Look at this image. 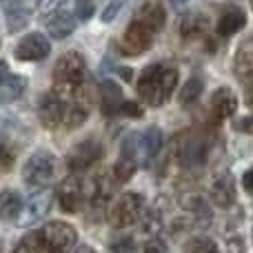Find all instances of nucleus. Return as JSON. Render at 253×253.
<instances>
[{"label": "nucleus", "instance_id": "nucleus-1", "mask_svg": "<svg viewBox=\"0 0 253 253\" xmlns=\"http://www.w3.org/2000/svg\"><path fill=\"white\" fill-rule=\"evenodd\" d=\"M165 20H167V16H165L162 4L147 2L138 11V16L129 22V27H126L125 38H123V51L126 56L144 53L149 47H151L153 38L162 31Z\"/></svg>", "mask_w": 253, "mask_h": 253}, {"label": "nucleus", "instance_id": "nucleus-2", "mask_svg": "<svg viewBox=\"0 0 253 253\" xmlns=\"http://www.w3.org/2000/svg\"><path fill=\"white\" fill-rule=\"evenodd\" d=\"M76 240L78 236L71 224L53 220V222L44 224L42 229L31 231L29 236L22 238L13 253H67L76 245Z\"/></svg>", "mask_w": 253, "mask_h": 253}, {"label": "nucleus", "instance_id": "nucleus-3", "mask_svg": "<svg viewBox=\"0 0 253 253\" xmlns=\"http://www.w3.org/2000/svg\"><path fill=\"white\" fill-rule=\"evenodd\" d=\"M178 84V69L167 62H153L138 76L135 91L142 102L151 107L165 105Z\"/></svg>", "mask_w": 253, "mask_h": 253}, {"label": "nucleus", "instance_id": "nucleus-4", "mask_svg": "<svg viewBox=\"0 0 253 253\" xmlns=\"http://www.w3.org/2000/svg\"><path fill=\"white\" fill-rule=\"evenodd\" d=\"M87 84V67L80 53H65L53 67V91L67 102H80Z\"/></svg>", "mask_w": 253, "mask_h": 253}, {"label": "nucleus", "instance_id": "nucleus-5", "mask_svg": "<svg viewBox=\"0 0 253 253\" xmlns=\"http://www.w3.org/2000/svg\"><path fill=\"white\" fill-rule=\"evenodd\" d=\"M142 213H144V198L138 196V193L126 191L109 205L107 218H109V222L114 224L116 229H125V227H131V224L140 222Z\"/></svg>", "mask_w": 253, "mask_h": 253}, {"label": "nucleus", "instance_id": "nucleus-6", "mask_svg": "<svg viewBox=\"0 0 253 253\" xmlns=\"http://www.w3.org/2000/svg\"><path fill=\"white\" fill-rule=\"evenodd\" d=\"M56 175V158L49 151H38L25 162L22 180L29 189H44Z\"/></svg>", "mask_w": 253, "mask_h": 253}, {"label": "nucleus", "instance_id": "nucleus-7", "mask_svg": "<svg viewBox=\"0 0 253 253\" xmlns=\"http://www.w3.org/2000/svg\"><path fill=\"white\" fill-rule=\"evenodd\" d=\"M209 156V142L205 135L184 131L175 140V158L182 167H202Z\"/></svg>", "mask_w": 253, "mask_h": 253}, {"label": "nucleus", "instance_id": "nucleus-8", "mask_svg": "<svg viewBox=\"0 0 253 253\" xmlns=\"http://www.w3.org/2000/svg\"><path fill=\"white\" fill-rule=\"evenodd\" d=\"M51 202H53V191L51 189H47V187L38 189V191H36L34 196L25 202L22 213H20V218L16 220V224L18 227H31V224L44 220L47 218V213H49V209H51Z\"/></svg>", "mask_w": 253, "mask_h": 253}, {"label": "nucleus", "instance_id": "nucleus-9", "mask_svg": "<svg viewBox=\"0 0 253 253\" xmlns=\"http://www.w3.org/2000/svg\"><path fill=\"white\" fill-rule=\"evenodd\" d=\"M87 200H91V187H87L80 178L65 180L62 187H60V191H58L60 209L67 211V213H76V211H80Z\"/></svg>", "mask_w": 253, "mask_h": 253}, {"label": "nucleus", "instance_id": "nucleus-10", "mask_svg": "<svg viewBox=\"0 0 253 253\" xmlns=\"http://www.w3.org/2000/svg\"><path fill=\"white\" fill-rule=\"evenodd\" d=\"M67 109H69V102L62 100L56 91L44 93L42 100H40V120L44 126H65L67 118Z\"/></svg>", "mask_w": 253, "mask_h": 253}, {"label": "nucleus", "instance_id": "nucleus-11", "mask_svg": "<svg viewBox=\"0 0 253 253\" xmlns=\"http://www.w3.org/2000/svg\"><path fill=\"white\" fill-rule=\"evenodd\" d=\"M102 144L96 142V140H84V142L76 144L69 153V169L71 171H83V169H89L93 167L98 160L102 158Z\"/></svg>", "mask_w": 253, "mask_h": 253}, {"label": "nucleus", "instance_id": "nucleus-12", "mask_svg": "<svg viewBox=\"0 0 253 253\" xmlns=\"http://www.w3.org/2000/svg\"><path fill=\"white\" fill-rule=\"evenodd\" d=\"M51 44L44 38L42 34H27L25 38H20V42L16 44V58L25 62H34V60H42L49 56Z\"/></svg>", "mask_w": 253, "mask_h": 253}, {"label": "nucleus", "instance_id": "nucleus-13", "mask_svg": "<svg viewBox=\"0 0 253 253\" xmlns=\"http://www.w3.org/2000/svg\"><path fill=\"white\" fill-rule=\"evenodd\" d=\"M211 200L220 209H229L236 202V182H233L231 173H220L211 182Z\"/></svg>", "mask_w": 253, "mask_h": 253}, {"label": "nucleus", "instance_id": "nucleus-14", "mask_svg": "<svg viewBox=\"0 0 253 253\" xmlns=\"http://www.w3.org/2000/svg\"><path fill=\"white\" fill-rule=\"evenodd\" d=\"M44 27H47L49 36L56 40H62L67 38V36L74 34L76 29V18L71 16L69 11H65V9H60V11H51L47 18H44Z\"/></svg>", "mask_w": 253, "mask_h": 253}, {"label": "nucleus", "instance_id": "nucleus-15", "mask_svg": "<svg viewBox=\"0 0 253 253\" xmlns=\"http://www.w3.org/2000/svg\"><path fill=\"white\" fill-rule=\"evenodd\" d=\"M238 109V98L229 87H222L211 96V114L215 116V120H224L229 116H233Z\"/></svg>", "mask_w": 253, "mask_h": 253}, {"label": "nucleus", "instance_id": "nucleus-16", "mask_svg": "<svg viewBox=\"0 0 253 253\" xmlns=\"http://www.w3.org/2000/svg\"><path fill=\"white\" fill-rule=\"evenodd\" d=\"M245 25H247V13L240 7H227L224 13L220 16L218 25H215V31L220 36H224V38H229V36L238 34Z\"/></svg>", "mask_w": 253, "mask_h": 253}, {"label": "nucleus", "instance_id": "nucleus-17", "mask_svg": "<svg viewBox=\"0 0 253 253\" xmlns=\"http://www.w3.org/2000/svg\"><path fill=\"white\" fill-rule=\"evenodd\" d=\"M236 76L242 83H253V38L245 40L236 53V62H233Z\"/></svg>", "mask_w": 253, "mask_h": 253}, {"label": "nucleus", "instance_id": "nucleus-18", "mask_svg": "<svg viewBox=\"0 0 253 253\" xmlns=\"http://www.w3.org/2000/svg\"><path fill=\"white\" fill-rule=\"evenodd\" d=\"M140 147H142L144 162H147V167H149L151 160L162 149V131L158 129V126H149V129L140 131Z\"/></svg>", "mask_w": 253, "mask_h": 253}, {"label": "nucleus", "instance_id": "nucleus-19", "mask_svg": "<svg viewBox=\"0 0 253 253\" xmlns=\"http://www.w3.org/2000/svg\"><path fill=\"white\" fill-rule=\"evenodd\" d=\"M22 198L16 191H2L0 193V220L4 222H16L22 213Z\"/></svg>", "mask_w": 253, "mask_h": 253}, {"label": "nucleus", "instance_id": "nucleus-20", "mask_svg": "<svg viewBox=\"0 0 253 253\" xmlns=\"http://www.w3.org/2000/svg\"><path fill=\"white\" fill-rule=\"evenodd\" d=\"M25 89H27L25 76H11L9 74L7 78L0 83V102H2V105L16 102L18 98L25 93Z\"/></svg>", "mask_w": 253, "mask_h": 253}, {"label": "nucleus", "instance_id": "nucleus-21", "mask_svg": "<svg viewBox=\"0 0 253 253\" xmlns=\"http://www.w3.org/2000/svg\"><path fill=\"white\" fill-rule=\"evenodd\" d=\"M209 29V20H207L202 13H191L182 20L180 25V34H182L184 40H196V38H202Z\"/></svg>", "mask_w": 253, "mask_h": 253}, {"label": "nucleus", "instance_id": "nucleus-22", "mask_svg": "<svg viewBox=\"0 0 253 253\" xmlns=\"http://www.w3.org/2000/svg\"><path fill=\"white\" fill-rule=\"evenodd\" d=\"M4 16H7L9 31H18L27 25V9L20 0H13V4L4 7Z\"/></svg>", "mask_w": 253, "mask_h": 253}, {"label": "nucleus", "instance_id": "nucleus-23", "mask_svg": "<svg viewBox=\"0 0 253 253\" xmlns=\"http://www.w3.org/2000/svg\"><path fill=\"white\" fill-rule=\"evenodd\" d=\"M202 80L200 78H191V80H187V84L182 87V91H180V105L182 107H189V105H193V102L200 98V93H202Z\"/></svg>", "mask_w": 253, "mask_h": 253}, {"label": "nucleus", "instance_id": "nucleus-24", "mask_svg": "<svg viewBox=\"0 0 253 253\" xmlns=\"http://www.w3.org/2000/svg\"><path fill=\"white\" fill-rule=\"evenodd\" d=\"M187 253H220L213 240L209 238H193L187 245Z\"/></svg>", "mask_w": 253, "mask_h": 253}, {"label": "nucleus", "instance_id": "nucleus-25", "mask_svg": "<svg viewBox=\"0 0 253 253\" xmlns=\"http://www.w3.org/2000/svg\"><path fill=\"white\" fill-rule=\"evenodd\" d=\"M182 205H184V209L193 211V213H205V215L209 213V207H207V202L200 196H184Z\"/></svg>", "mask_w": 253, "mask_h": 253}, {"label": "nucleus", "instance_id": "nucleus-26", "mask_svg": "<svg viewBox=\"0 0 253 253\" xmlns=\"http://www.w3.org/2000/svg\"><path fill=\"white\" fill-rule=\"evenodd\" d=\"M125 4H126V0H111V2L107 4V7L102 9V13H100L102 22H111V20H116V18H118V13L125 9Z\"/></svg>", "mask_w": 253, "mask_h": 253}, {"label": "nucleus", "instance_id": "nucleus-27", "mask_svg": "<svg viewBox=\"0 0 253 253\" xmlns=\"http://www.w3.org/2000/svg\"><path fill=\"white\" fill-rule=\"evenodd\" d=\"M93 9H96L93 0H76V16H78V20L87 22L93 16Z\"/></svg>", "mask_w": 253, "mask_h": 253}, {"label": "nucleus", "instance_id": "nucleus-28", "mask_svg": "<svg viewBox=\"0 0 253 253\" xmlns=\"http://www.w3.org/2000/svg\"><path fill=\"white\" fill-rule=\"evenodd\" d=\"M142 253H167V245L160 240V238H149L147 242H144V249Z\"/></svg>", "mask_w": 253, "mask_h": 253}, {"label": "nucleus", "instance_id": "nucleus-29", "mask_svg": "<svg viewBox=\"0 0 253 253\" xmlns=\"http://www.w3.org/2000/svg\"><path fill=\"white\" fill-rule=\"evenodd\" d=\"M11 167H13V153L0 144V173H7Z\"/></svg>", "mask_w": 253, "mask_h": 253}, {"label": "nucleus", "instance_id": "nucleus-30", "mask_svg": "<svg viewBox=\"0 0 253 253\" xmlns=\"http://www.w3.org/2000/svg\"><path fill=\"white\" fill-rule=\"evenodd\" d=\"M62 2H65V0H38V9L42 13H51V11H56Z\"/></svg>", "mask_w": 253, "mask_h": 253}, {"label": "nucleus", "instance_id": "nucleus-31", "mask_svg": "<svg viewBox=\"0 0 253 253\" xmlns=\"http://www.w3.org/2000/svg\"><path fill=\"white\" fill-rule=\"evenodd\" d=\"M114 253H133V242H131V238H123V242H116Z\"/></svg>", "mask_w": 253, "mask_h": 253}, {"label": "nucleus", "instance_id": "nucleus-32", "mask_svg": "<svg viewBox=\"0 0 253 253\" xmlns=\"http://www.w3.org/2000/svg\"><path fill=\"white\" fill-rule=\"evenodd\" d=\"M242 184H245V189L249 193H253V169H249L245 173V178H242Z\"/></svg>", "mask_w": 253, "mask_h": 253}, {"label": "nucleus", "instance_id": "nucleus-33", "mask_svg": "<svg viewBox=\"0 0 253 253\" xmlns=\"http://www.w3.org/2000/svg\"><path fill=\"white\" fill-rule=\"evenodd\" d=\"M9 76V67H7V62L4 60H0V83H2L4 78Z\"/></svg>", "mask_w": 253, "mask_h": 253}, {"label": "nucleus", "instance_id": "nucleus-34", "mask_svg": "<svg viewBox=\"0 0 253 253\" xmlns=\"http://www.w3.org/2000/svg\"><path fill=\"white\" fill-rule=\"evenodd\" d=\"M76 253H96V251H93L89 245H80L78 249H76Z\"/></svg>", "mask_w": 253, "mask_h": 253}, {"label": "nucleus", "instance_id": "nucleus-35", "mask_svg": "<svg viewBox=\"0 0 253 253\" xmlns=\"http://www.w3.org/2000/svg\"><path fill=\"white\" fill-rule=\"evenodd\" d=\"M187 2H189V0H171V4H173V7H184Z\"/></svg>", "mask_w": 253, "mask_h": 253}, {"label": "nucleus", "instance_id": "nucleus-36", "mask_svg": "<svg viewBox=\"0 0 253 253\" xmlns=\"http://www.w3.org/2000/svg\"><path fill=\"white\" fill-rule=\"evenodd\" d=\"M249 93H251V100H249V102L253 105V83H251V87H249Z\"/></svg>", "mask_w": 253, "mask_h": 253}, {"label": "nucleus", "instance_id": "nucleus-37", "mask_svg": "<svg viewBox=\"0 0 253 253\" xmlns=\"http://www.w3.org/2000/svg\"><path fill=\"white\" fill-rule=\"evenodd\" d=\"M251 4H253V0H251Z\"/></svg>", "mask_w": 253, "mask_h": 253}]
</instances>
